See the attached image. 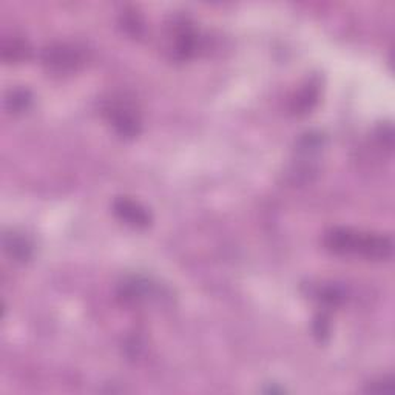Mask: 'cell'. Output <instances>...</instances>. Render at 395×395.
Masks as SVG:
<instances>
[{
  "mask_svg": "<svg viewBox=\"0 0 395 395\" xmlns=\"http://www.w3.org/2000/svg\"><path fill=\"white\" fill-rule=\"evenodd\" d=\"M105 113L115 130L123 138H134L141 132V119L130 104L124 101H110Z\"/></svg>",
  "mask_w": 395,
  "mask_h": 395,
  "instance_id": "6da1fadb",
  "label": "cell"
},
{
  "mask_svg": "<svg viewBox=\"0 0 395 395\" xmlns=\"http://www.w3.org/2000/svg\"><path fill=\"white\" fill-rule=\"evenodd\" d=\"M317 296L320 298V301L326 303V305H333V306H337L346 300V293L343 289L333 284L318 289Z\"/></svg>",
  "mask_w": 395,
  "mask_h": 395,
  "instance_id": "ba28073f",
  "label": "cell"
},
{
  "mask_svg": "<svg viewBox=\"0 0 395 395\" xmlns=\"http://www.w3.org/2000/svg\"><path fill=\"white\" fill-rule=\"evenodd\" d=\"M32 102H33L32 93L24 88L11 90L8 96H6V109H8L11 113H22L28 110Z\"/></svg>",
  "mask_w": 395,
  "mask_h": 395,
  "instance_id": "8992f818",
  "label": "cell"
},
{
  "mask_svg": "<svg viewBox=\"0 0 395 395\" xmlns=\"http://www.w3.org/2000/svg\"><path fill=\"white\" fill-rule=\"evenodd\" d=\"M158 292L156 286L150 279L142 277H130L124 279V283L119 286V295L124 301H141L148 300Z\"/></svg>",
  "mask_w": 395,
  "mask_h": 395,
  "instance_id": "277c9868",
  "label": "cell"
},
{
  "mask_svg": "<svg viewBox=\"0 0 395 395\" xmlns=\"http://www.w3.org/2000/svg\"><path fill=\"white\" fill-rule=\"evenodd\" d=\"M43 62L57 71H68L83 62V55L70 45H53L43 51Z\"/></svg>",
  "mask_w": 395,
  "mask_h": 395,
  "instance_id": "7a4b0ae2",
  "label": "cell"
},
{
  "mask_svg": "<svg viewBox=\"0 0 395 395\" xmlns=\"http://www.w3.org/2000/svg\"><path fill=\"white\" fill-rule=\"evenodd\" d=\"M113 212H115V215L119 219H123L125 224L138 227V229H144V227L150 226L151 223L148 210L142 207L139 202L128 200V198H118V200L113 202Z\"/></svg>",
  "mask_w": 395,
  "mask_h": 395,
  "instance_id": "3957f363",
  "label": "cell"
},
{
  "mask_svg": "<svg viewBox=\"0 0 395 395\" xmlns=\"http://www.w3.org/2000/svg\"><path fill=\"white\" fill-rule=\"evenodd\" d=\"M29 48L27 47L25 42L13 39L10 42H4L2 45V57L5 60H10V62H16V60H22L28 57Z\"/></svg>",
  "mask_w": 395,
  "mask_h": 395,
  "instance_id": "52a82bcc",
  "label": "cell"
},
{
  "mask_svg": "<svg viewBox=\"0 0 395 395\" xmlns=\"http://www.w3.org/2000/svg\"><path fill=\"white\" fill-rule=\"evenodd\" d=\"M317 97H318L317 88L309 87L306 90H303L301 96L296 99V110H300V111L310 110L312 109V105L317 102Z\"/></svg>",
  "mask_w": 395,
  "mask_h": 395,
  "instance_id": "9c48e42d",
  "label": "cell"
},
{
  "mask_svg": "<svg viewBox=\"0 0 395 395\" xmlns=\"http://www.w3.org/2000/svg\"><path fill=\"white\" fill-rule=\"evenodd\" d=\"M4 247L11 258L18 261H27L32 258L33 246L27 238L18 233H8L4 237Z\"/></svg>",
  "mask_w": 395,
  "mask_h": 395,
  "instance_id": "5b68a950",
  "label": "cell"
}]
</instances>
